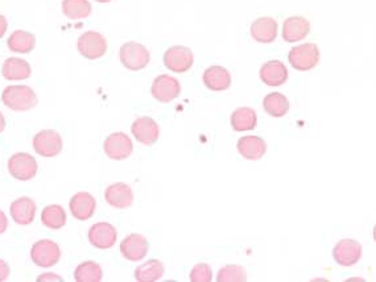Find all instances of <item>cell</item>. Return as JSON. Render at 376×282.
<instances>
[{"instance_id": "cell-9", "label": "cell", "mask_w": 376, "mask_h": 282, "mask_svg": "<svg viewBox=\"0 0 376 282\" xmlns=\"http://www.w3.org/2000/svg\"><path fill=\"white\" fill-rule=\"evenodd\" d=\"M104 154L115 161H122L129 158L132 151H133V144L132 140L126 135L124 132H115L111 133L108 138H106L104 144Z\"/></svg>"}, {"instance_id": "cell-20", "label": "cell", "mask_w": 376, "mask_h": 282, "mask_svg": "<svg viewBox=\"0 0 376 282\" xmlns=\"http://www.w3.org/2000/svg\"><path fill=\"white\" fill-rule=\"evenodd\" d=\"M279 32L277 22L272 17H259L251 26V36L261 44H271Z\"/></svg>"}, {"instance_id": "cell-12", "label": "cell", "mask_w": 376, "mask_h": 282, "mask_svg": "<svg viewBox=\"0 0 376 282\" xmlns=\"http://www.w3.org/2000/svg\"><path fill=\"white\" fill-rule=\"evenodd\" d=\"M333 257L341 267H352L362 257V245L354 239H343L334 247Z\"/></svg>"}, {"instance_id": "cell-30", "label": "cell", "mask_w": 376, "mask_h": 282, "mask_svg": "<svg viewBox=\"0 0 376 282\" xmlns=\"http://www.w3.org/2000/svg\"><path fill=\"white\" fill-rule=\"evenodd\" d=\"M63 13L72 20L86 19L90 16L91 3L89 0H64Z\"/></svg>"}, {"instance_id": "cell-10", "label": "cell", "mask_w": 376, "mask_h": 282, "mask_svg": "<svg viewBox=\"0 0 376 282\" xmlns=\"http://www.w3.org/2000/svg\"><path fill=\"white\" fill-rule=\"evenodd\" d=\"M181 92V85L179 79L174 77H170L167 74L158 76L154 81L152 88H151V94L155 98L156 101L161 103H169L174 101Z\"/></svg>"}, {"instance_id": "cell-5", "label": "cell", "mask_w": 376, "mask_h": 282, "mask_svg": "<svg viewBox=\"0 0 376 282\" xmlns=\"http://www.w3.org/2000/svg\"><path fill=\"white\" fill-rule=\"evenodd\" d=\"M63 148H64L63 138L54 129H44L33 138V149L41 157L45 158L56 157L61 154Z\"/></svg>"}, {"instance_id": "cell-33", "label": "cell", "mask_w": 376, "mask_h": 282, "mask_svg": "<svg viewBox=\"0 0 376 282\" xmlns=\"http://www.w3.org/2000/svg\"><path fill=\"white\" fill-rule=\"evenodd\" d=\"M11 274V269H10V265L0 258V282L6 281Z\"/></svg>"}, {"instance_id": "cell-23", "label": "cell", "mask_w": 376, "mask_h": 282, "mask_svg": "<svg viewBox=\"0 0 376 282\" xmlns=\"http://www.w3.org/2000/svg\"><path fill=\"white\" fill-rule=\"evenodd\" d=\"M238 152L247 160H260L267 152V144L259 136H245L236 144Z\"/></svg>"}, {"instance_id": "cell-25", "label": "cell", "mask_w": 376, "mask_h": 282, "mask_svg": "<svg viewBox=\"0 0 376 282\" xmlns=\"http://www.w3.org/2000/svg\"><path fill=\"white\" fill-rule=\"evenodd\" d=\"M7 45L13 53L26 54L35 49L36 38L26 31H15L7 40Z\"/></svg>"}, {"instance_id": "cell-11", "label": "cell", "mask_w": 376, "mask_h": 282, "mask_svg": "<svg viewBox=\"0 0 376 282\" xmlns=\"http://www.w3.org/2000/svg\"><path fill=\"white\" fill-rule=\"evenodd\" d=\"M88 238L91 245H94L95 248L108 249V248H113L117 243V229L107 222H99L91 226Z\"/></svg>"}, {"instance_id": "cell-28", "label": "cell", "mask_w": 376, "mask_h": 282, "mask_svg": "<svg viewBox=\"0 0 376 282\" xmlns=\"http://www.w3.org/2000/svg\"><path fill=\"white\" fill-rule=\"evenodd\" d=\"M263 107L268 115L281 117L286 116L289 111V101L286 99V95L280 92H271L264 98Z\"/></svg>"}, {"instance_id": "cell-4", "label": "cell", "mask_w": 376, "mask_h": 282, "mask_svg": "<svg viewBox=\"0 0 376 282\" xmlns=\"http://www.w3.org/2000/svg\"><path fill=\"white\" fill-rule=\"evenodd\" d=\"M31 258L38 267L51 268L60 261L61 249L58 244L51 239H42L32 245Z\"/></svg>"}, {"instance_id": "cell-21", "label": "cell", "mask_w": 376, "mask_h": 282, "mask_svg": "<svg viewBox=\"0 0 376 282\" xmlns=\"http://www.w3.org/2000/svg\"><path fill=\"white\" fill-rule=\"evenodd\" d=\"M259 76L260 79L268 86H281L288 79V69L281 61L273 60L261 66Z\"/></svg>"}, {"instance_id": "cell-16", "label": "cell", "mask_w": 376, "mask_h": 282, "mask_svg": "<svg viewBox=\"0 0 376 282\" xmlns=\"http://www.w3.org/2000/svg\"><path fill=\"white\" fill-rule=\"evenodd\" d=\"M106 202L115 208H129L133 204V192L124 182L110 185L104 192Z\"/></svg>"}, {"instance_id": "cell-22", "label": "cell", "mask_w": 376, "mask_h": 282, "mask_svg": "<svg viewBox=\"0 0 376 282\" xmlns=\"http://www.w3.org/2000/svg\"><path fill=\"white\" fill-rule=\"evenodd\" d=\"M31 65L19 57L7 58L1 65V76L8 81H24L31 77Z\"/></svg>"}, {"instance_id": "cell-34", "label": "cell", "mask_w": 376, "mask_h": 282, "mask_svg": "<svg viewBox=\"0 0 376 282\" xmlns=\"http://www.w3.org/2000/svg\"><path fill=\"white\" fill-rule=\"evenodd\" d=\"M38 281H64V280L54 273H45V274L40 276Z\"/></svg>"}, {"instance_id": "cell-6", "label": "cell", "mask_w": 376, "mask_h": 282, "mask_svg": "<svg viewBox=\"0 0 376 282\" xmlns=\"http://www.w3.org/2000/svg\"><path fill=\"white\" fill-rule=\"evenodd\" d=\"M38 161L32 154L20 152L15 154L8 160V172L15 180L29 181L38 174Z\"/></svg>"}, {"instance_id": "cell-29", "label": "cell", "mask_w": 376, "mask_h": 282, "mask_svg": "<svg viewBox=\"0 0 376 282\" xmlns=\"http://www.w3.org/2000/svg\"><path fill=\"white\" fill-rule=\"evenodd\" d=\"M104 270L95 261H85L74 270V280L77 282H101Z\"/></svg>"}, {"instance_id": "cell-26", "label": "cell", "mask_w": 376, "mask_h": 282, "mask_svg": "<svg viewBox=\"0 0 376 282\" xmlns=\"http://www.w3.org/2000/svg\"><path fill=\"white\" fill-rule=\"evenodd\" d=\"M164 270L163 263L152 258L136 268L135 279L139 282H155L164 276Z\"/></svg>"}, {"instance_id": "cell-32", "label": "cell", "mask_w": 376, "mask_h": 282, "mask_svg": "<svg viewBox=\"0 0 376 282\" xmlns=\"http://www.w3.org/2000/svg\"><path fill=\"white\" fill-rule=\"evenodd\" d=\"M189 279L192 282H210L213 279V270L208 264H197L195 268L190 270Z\"/></svg>"}, {"instance_id": "cell-27", "label": "cell", "mask_w": 376, "mask_h": 282, "mask_svg": "<svg viewBox=\"0 0 376 282\" xmlns=\"http://www.w3.org/2000/svg\"><path fill=\"white\" fill-rule=\"evenodd\" d=\"M41 222L51 230H60L66 224V213L60 205L47 206L41 213Z\"/></svg>"}, {"instance_id": "cell-2", "label": "cell", "mask_w": 376, "mask_h": 282, "mask_svg": "<svg viewBox=\"0 0 376 282\" xmlns=\"http://www.w3.org/2000/svg\"><path fill=\"white\" fill-rule=\"evenodd\" d=\"M119 57L123 66L132 72L143 70L151 61V54L148 49L142 44L135 42V41H130L122 45Z\"/></svg>"}, {"instance_id": "cell-35", "label": "cell", "mask_w": 376, "mask_h": 282, "mask_svg": "<svg viewBox=\"0 0 376 282\" xmlns=\"http://www.w3.org/2000/svg\"><path fill=\"white\" fill-rule=\"evenodd\" d=\"M7 229H8V218H7V215L0 210V235L7 231Z\"/></svg>"}, {"instance_id": "cell-8", "label": "cell", "mask_w": 376, "mask_h": 282, "mask_svg": "<svg viewBox=\"0 0 376 282\" xmlns=\"http://www.w3.org/2000/svg\"><path fill=\"white\" fill-rule=\"evenodd\" d=\"M195 64L193 51L186 47L176 45L169 48L164 54V65L173 73H186Z\"/></svg>"}, {"instance_id": "cell-7", "label": "cell", "mask_w": 376, "mask_h": 282, "mask_svg": "<svg viewBox=\"0 0 376 282\" xmlns=\"http://www.w3.org/2000/svg\"><path fill=\"white\" fill-rule=\"evenodd\" d=\"M78 51L88 60H97L104 57L107 51V40L99 32L89 31L79 36Z\"/></svg>"}, {"instance_id": "cell-3", "label": "cell", "mask_w": 376, "mask_h": 282, "mask_svg": "<svg viewBox=\"0 0 376 282\" xmlns=\"http://www.w3.org/2000/svg\"><path fill=\"white\" fill-rule=\"evenodd\" d=\"M288 60L296 70L308 72L320 63V49L316 44H302L291 49Z\"/></svg>"}, {"instance_id": "cell-24", "label": "cell", "mask_w": 376, "mask_h": 282, "mask_svg": "<svg viewBox=\"0 0 376 282\" xmlns=\"http://www.w3.org/2000/svg\"><path fill=\"white\" fill-rule=\"evenodd\" d=\"M258 124V116L252 108L240 107L236 108L231 115V126L236 132L252 131Z\"/></svg>"}, {"instance_id": "cell-1", "label": "cell", "mask_w": 376, "mask_h": 282, "mask_svg": "<svg viewBox=\"0 0 376 282\" xmlns=\"http://www.w3.org/2000/svg\"><path fill=\"white\" fill-rule=\"evenodd\" d=\"M1 101L13 111H28L38 106V95L29 86L13 85L4 89Z\"/></svg>"}, {"instance_id": "cell-36", "label": "cell", "mask_w": 376, "mask_h": 282, "mask_svg": "<svg viewBox=\"0 0 376 282\" xmlns=\"http://www.w3.org/2000/svg\"><path fill=\"white\" fill-rule=\"evenodd\" d=\"M7 28H8V23H7V19L3 16V15H0V39L6 35V32H7Z\"/></svg>"}, {"instance_id": "cell-31", "label": "cell", "mask_w": 376, "mask_h": 282, "mask_svg": "<svg viewBox=\"0 0 376 282\" xmlns=\"http://www.w3.org/2000/svg\"><path fill=\"white\" fill-rule=\"evenodd\" d=\"M218 282H245L247 281L246 269L239 265H227L222 268L217 277Z\"/></svg>"}, {"instance_id": "cell-19", "label": "cell", "mask_w": 376, "mask_h": 282, "mask_svg": "<svg viewBox=\"0 0 376 282\" xmlns=\"http://www.w3.org/2000/svg\"><path fill=\"white\" fill-rule=\"evenodd\" d=\"M204 85L211 91L227 90L231 86V76L223 66H210L204 72Z\"/></svg>"}, {"instance_id": "cell-17", "label": "cell", "mask_w": 376, "mask_h": 282, "mask_svg": "<svg viewBox=\"0 0 376 282\" xmlns=\"http://www.w3.org/2000/svg\"><path fill=\"white\" fill-rule=\"evenodd\" d=\"M36 211H38L36 204L29 197L17 198L10 206L11 218L13 219L15 223H17L20 226L31 224L36 218Z\"/></svg>"}, {"instance_id": "cell-13", "label": "cell", "mask_w": 376, "mask_h": 282, "mask_svg": "<svg viewBox=\"0 0 376 282\" xmlns=\"http://www.w3.org/2000/svg\"><path fill=\"white\" fill-rule=\"evenodd\" d=\"M149 249V243L140 233H131L120 243V254L129 261H142L147 256Z\"/></svg>"}, {"instance_id": "cell-38", "label": "cell", "mask_w": 376, "mask_h": 282, "mask_svg": "<svg viewBox=\"0 0 376 282\" xmlns=\"http://www.w3.org/2000/svg\"><path fill=\"white\" fill-rule=\"evenodd\" d=\"M97 1H98V3H110L111 0H97Z\"/></svg>"}, {"instance_id": "cell-14", "label": "cell", "mask_w": 376, "mask_h": 282, "mask_svg": "<svg viewBox=\"0 0 376 282\" xmlns=\"http://www.w3.org/2000/svg\"><path fill=\"white\" fill-rule=\"evenodd\" d=\"M131 132L133 138L144 145H154L160 136L158 124L149 116L138 117L131 126Z\"/></svg>"}, {"instance_id": "cell-37", "label": "cell", "mask_w": 376, "mask_h": 282, "mask_svg": "<svg viewBox=\"0 0 376 282\" xmlns=\"http://www.w3.org/2000/svg\"><path fill=\"white\" fill-rule=\"evenodd\" d=\"M6 128V117L0 113V133Z\"/></svg>"}, {"instance_id": "cell-18", "label": "cell", "mask_w": 376, "mask_h": 282, "mask_svg": "<svg viewBox=\"0 0 376 282\" xmlns=\"http://www.w3.org/2000/svg\"><path fill=\"white\" fill-rule=\"evenodd\" d=\"M311 32V23L302 16H292L286 19L283 26V39L286 42H299Z\"/></svg>"}, {"instance_id": "cell-15", "label": "cell", "mask_w": 376, "mask_h": 282, "mask_svg": "<svg viewBox=\"0 0 376 282\" xmlns=\"http://www.w3.org/2000/svg\"><path fill=\"white\" fill-rule=\"evenodd\" d=\"M70 213L74 218L86 222L94 215L97 210V201L90 192H81L72 197L69 202Z\"/></svg>"}]
</instances>
